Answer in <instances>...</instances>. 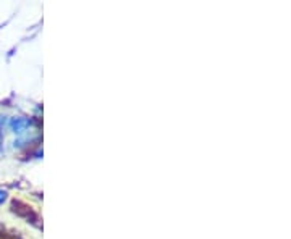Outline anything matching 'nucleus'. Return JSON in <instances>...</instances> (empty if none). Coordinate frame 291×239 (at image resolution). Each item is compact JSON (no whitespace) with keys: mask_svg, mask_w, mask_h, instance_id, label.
<instances>
[{"mask_svg":"<svg viewBox=\"0 0 291 239\" xmlns=\"http://www.w3.org/2000/svg\"><path fill=\"white\" fill-rule=\"evenodd\" d=\"M32 126V121L28 120V118H12L10 120V128L15 134H18V136H24V134H28L29 133V129Z\"/></svg>","mask_w":291,"mask_h":239,"instance_id":"1","label":"nucleus"},{"mask_svg":"<svg viewBox=\"0 0 291 239\" xmlns=\"http://www.w3.org/2000/svg\"><path fill=\"white\" fill-rule=\"evenodd\" d=\"M5 199H7V193H5V191H2V189H0V204H4V202H5Z\"/></svg>","mask_w":291,"mask_h":239,"instance_id":"2","label":"nucleus"}]
</instances>
